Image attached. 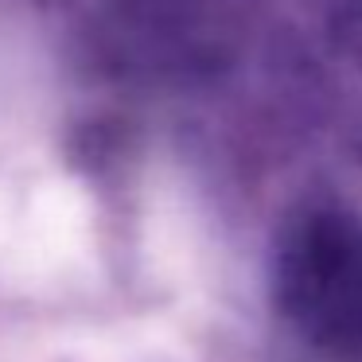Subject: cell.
I'll use <instances>...</instances> for the list:
<instances>
[{
	"mask_svg": "<svg viewBox=\"0 0 362 362\" xmlns=\"http://www.w3.org/2000/svg\"><path fill=\"white\" fill-rule=\"evenodd\" d=\"M276 296L312 343L362 358V226L339 214L308 218L284 242Z\"/></svg>",
	"mask_w": 362,
	"mask_h": 362,
	"instance_id": "obj_1",
	"label": "cell"
}]
</instances>
